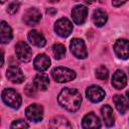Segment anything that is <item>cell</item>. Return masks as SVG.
Returning a JSON list of instances; mask_svg holds the SVG:
<instances>
[{"label":"cell","instance_id":"6da1fadb","mask_svg":"<svg viewBox=\"0 0 129 129\" xmlns=\"http://www.w3.org/2000/svg\"><path fill=\"white\" fill-rule=\"evenodd\" d=\"M57 101L59 105L70 112H76L79 110L82 104L81 93L76 89L64 88L58 94Z\"/></svg>","mask_w":129,"mask_h":129},{"label":"cell","instance_id":"7a4b0ae2","mask_svg":"<svg viewBox=\"0 0 129 129\" xmlns=\"http://www.w3.org/2000/svg\"><path fill=\"white\" fill-rule=\"evenodd\" d=\"M51 76L53 80L57 83H67V82L73 81L76 78V73L69 68L58 67L52 70Z\"/></svg>","mask_w":129,"mask_h":129},{"label":"cell","instance_id":"3957f363","mask_svg":"<svg viewBox=\"0 0 129 129\" xmlns=\"http://www.w3.org/2000/svg\"><path fill=\"white\" fill-rule=\"evenodd\" d=\"M2 100L3 102L13 108V109H18L22 103V99L20 95L13 89H5L2 92Z\"/></svg>","mask_w":129,"mask_h":129},{"label":"cell","instance_id":"277c9868","mask_svg":"<svg viewBox=\"0 0 129 129\" xmlns=\"http://www.w3.org/2000/svg\"><path fill=\"white\" fill-rule=\"evenodd\" d=\"M70 48H71L72 53L78 58H82L83 59V58H86L87 55H88L86 44H85L84 40L81 39V38L72 39L71 44H70Z\"/></svg>","mask_w":129,"mask_h":129},{"label":"cell","instance_id":"5b68a950","mask_svg":"<svg viewBox=\"0 0 129 129\" xmlns=\"http://www.w3.org/2000/svg\"><path fill=\"white\" fill-rule=\"evenodd\" d=\"M15 53L18 59L23 62H28L29 60H31L32 50L30 46L24 41L17 42V44L15 45Z\"/></svg>","mask_w":129,"mask_h":129},{"label":"cell","instance_id":"8992f818","mask_svg":"<svg viewBox=\"0 0 129 129\" xmlns=\"http://www.w3.org/2000/svg\"><path fill=\"white\" fill-rule=\"evenodd\" d=\"M54 31L60 37H67L73 31V24L68 18H59L54 24Z\"/></svg>","mask_w":129,"mask_h":129},{"label":"cell","instance_id":"52a82bcc","mask_svg":"<svg viewBox=\"0 0 129 129\" xmlns=\"http://www.w3.org/2000/svg\"><path fill=\"white\" fill-rule=\"evenodd\" d=\"M25 115L27 119L33 122H39L43 117V108L38 104L29 105L25 110Z\"/></svg>","mask_w":129,"mask_h":129},{"label":"cell","instance_id":"ba28073f","mask_svg":"<svg viewBox=\"0 0 129 129\" xmlns=\"http://www.w3.org/2000/svg\"><path fill=\"white\" fill-rule=\"evenodd\" d=\"M114 51L116 55L122 59L129 58V41L124 38L117 39L114 43Z\"/></svg>","mask_w":129,"mask_h":129},{"label":"cell","instance_id":"9c48e42d","mask_svg":"<svg viewBox=\"0 0 129 129\" xmlns=\"http://www.w3.org/2000/svg\"><path fill=\"white\" fill-rule=\"evenodd\" d=\"M86 96L91 102L98 103V102H101L105 98V91L101 87L93 85L87 89Z\"/></svg>","mask_w":129,"mask_h":129},{"label":"cell","instance_id":"30bf717a","mask_svg":"<svg viewBox=\"0 0 129 129\" xmlns=\"http://www.w3.org/2000/svg\"><path fill=\"white\" fill-rule=\"evenodd\" d=\"M41 19V13L36 8H29L23 14V21L29 26L36 25Z\"/></svg>","mask_w":129,"mask_h":129},{"label":"cell","instance_id":"8fae6325","mask_svg":"<svg viewBox=\"0 0 129 129\" xmlns=\"http://www.w3.org/2000/svg\"><path fill=\"white\" fill-rule=\"evenodd\" d=\"M88 15V8L84 5H77L72 9V17L76 24H83Z\"/></svg>","mask_w":129,"mask_h":129},{"label":"cell","instance_id":"7c38bea8","mask_svg":"<svg viewBox=\"0 0 129 129\" xmlns=\"http://www.w3.org/2000/svg\"><path fill=\"white\" fill-rule=\"evenodd\" d=\"M6 77L9 81H11L14 84H20L24 81V75L17 66H10L7 69Z\"/></svg>","mask_w":129,"mask_h":129},{"label":"cell","instance_id":"4fadbf2b","mask_svg":"<svg viewBox=\"0 0 129 129\" xmlns=\"http://www.w3.org/2000/svg\"><path fill=\"white\" fill-rule=\"evenodd\" d=\"M82 126L86 129H90V128H100L101 127V121L99 119V117L94 114L93 112L85 115V117L83 118L82 121Z\"/></svg>","mask_w":129,"mask_h":129},{"label":"cell","instance_id":"5bb4252c","mask_svg":"<svg viewBox=\"0 0 129 129\" xmlns=\"http://www.w3.org/2000/svg\"><path fill=\"white\" fill-rule=\"evenodd\" d=\"M33 66H34L35 70H37L39 72H44V71H46L49 68V66H50V59L44 53L37 54L35 56L34 60H33Z\"/></svg>","mask_w":129,"mask_h":129},{"label":"cell","instance_id":"9a60e30c","mask_svg":"<svg viewBox=\"0 0 129 129\" xmlns=\"http://www.w3.org/2000/svg\"><path fill=\"white\" fill-rule=\"evenodd\" d=\"M27 37H28L29 42L32 45H35V46H38V47H42L46 43V40H45L43 34L40 33L37 30H30L28 32Z\"/></svg>","mask_w":129,"mask_h":129},{"label":"cell","instance_id":"2e32d148","mask_svg":"<svg viewBox=\"0 0 129 129\" xmlns=\"http://www.w3.org/2000/svg\"><path fill=\"white\" fill-rule=\"evenodd\" d=\"M127 84V79H126V76L125 74L121 71V70H117L113 77H112V85L115 89L117 90H121L123 88H125Z\"/></svg>","mask_w":129,"mask_h":129},{"label":"cell","instance_id":"e0dca14e","mask_svg":"<svg viewBox=\"0 0 129 129\" xmlns=\"http://www.w3.org/2000/svg\"><path fill=\"white\" fill-rule=\"evenodd\" d=\"M12 29L11 27L5 22L1 21L0 23V40L2 43H8L12 39Z\"/></svg>","mask_w":129,"mask_h":129},{"label":"cell","instance_id":"ac0fdd59","mask_svg":"<svg viewBox=\"0 0 129 129\" xmlns=\"http://www.w3.org/2000/svg\"><path fill=\"white\" fill-rule=\"evenodd\" d=\"M101 113H102V116H103V119H104V122H105L106 126H108V127L113 126L114 122H115L113 109L109 105H104L101 109Z\"/></svg>","mask_w":129,"mask_h":129},{"label":"cell","instance_id":"d6986e66","mask_svg":"<svg viewBox=\"0 0 129 129\" xmlns=\"http://www.w3.org/2000/svg\"><path fill=\"white\" fill-rule=\"evenodd\" d=\"M33 85L37 90L45 91L49 85V79L44 74H37L33 79Z\"/></svg>","mask_w":129,"mask_h":129},{"label":"cell","instance_id":"ffe728a7","mask_svg":"<svg viewBox=\"0 0 129 129\" xmlns=\"http://www.w3.org/2000/svg\"><path fill=\"white\" fill-rule=\"evenodd\" d=\"M49 126L51 128H54V129H66V128L72 127L70 122L68 121V119L62 117V116L53 117L49 122Z\"/></svg>","mask_w":129,"mask_h":129},{"label":"cell","instance_id":"44dd1931","mask_svg":"<svg viewBox=\"0 0 129 129\" xmlns=\"http://www.w3.org/2000/svg\"><path fill=\"white\" fill-rule=\"evenodd\" d=\"M113 101L115 104L116 109L121 113L124 114L128 111L129 109V103L127 102V100L125 99V97H123L122 95H116L113 97Z\"/></svg>","mask_w":129,"mask_h":129},{"label":"cell","instance_id":"7402d4cb","mask_svg":"<svg viewBox=\"0 0 129 129\" xmlns=\"http://www.w3.org/2000/svg\"><path fill=\"white\" fill-rule=\"evenodd\" d=\"M107 19H108V15L104 10L97 9V10L94 11V13H93V22L96 26H98V27L103 26L107 22Z\"/></svg>","mask_w":129,"mask_h":129},{"label":"cell","instance_id":"603a6c76","mask_svg":"<svg viewBox=\"0 0 129 129\" xmlns=\"http://www.w3.org/2000/svg\"><path fill=\"white\" fill-rule=\"evenodd\" d=\"M52 52L55 59H61L66 54V47L60 43H56L52 46Z\"/></svg>","mask_w":129,"mask_h":129},{"label":"cell","instance_id":"cb8c5ba5","mask_svg":"<svg viewBox=\"0 0 129 129\" xmlns=\"http://www.w3.org/2000/svg\"><path fill=\"white\" fill-rule=\"evenodd\" d=\"M96 77H97V79H99L101 81H106L109 77V72H108L107 68L104 66H100L99 68H97L96 69Z\"/></svg>","mask_w":129,"mask_h":129},{"label":"cell","instance_id":"d4e9b609","mask_svg":"<svg viewBox=\"0 0 129 129\" xmlns=\"http://www.w3.org/2000/svg\"><path fill=\"white\" fill-rule=\"evenodd\" d=\"M19 6H20V4H19L18 1H13V2H11V3L8 5V7H7V12H8V14H10V15L15 14V13L18 11Z\"/></svg>","mask_w":129,"mask_h":129},{"label":"cell","instance_id":"484cf974","mask_svg":"<svg viewBox=\"0 0 129 129\" xmlns=\"http://www.w3.org/2000/svg\"><path fill=\"white\" fill-rule=\"evenodd\" d=\"M10 127H11V128H28L29 125H28L24 120L19 119V120H15V121H13V123L11 124Z\"/></svg>","mask_w":129,"mask_h":129},{"label":"cell","instance_id":"4316f807","mask_svg":"<svg viewBox=\"0 0 129 129\" xmlns=\"http://www.w3.org/2000/svg\"><path fill=\"white\" fill-rule=\"evenodd\" d=\"M24 91H25V94L28 97H33L36 94V87L34 85H27L25 87V90Z\"/></svg>","mask_w":129,"mask_h":129},{"label":"cell","instance_id":"83f0119b","mask_svg":"<svg viewBox=\"0 0 129 129\" xmlns=\"http://www.w3.org/2000/svg\"><path fill=\"white\" fill-rule=\"evenodd\" d=\"M126 2H127V0H112V4L115 7H119V6L123 5Z\"/></svg>","mask_w":129,"mask_h":129},{"label":"cell","instance_id":"f1b7e54d","mask_svg":"<svg viewBox=\"0 0 129 129\" xmlns=\"http://www.w3.org/2000/svg\"><path fill=\"white\" fill-rule=\"evenodd\" d=\"M46 12H47V14H50V15L52 16L53 14H55V13H56V10H55V9H53V8H49V9H47V11H46Z\"/></svg>","mask_w":129,"mask_h":129},{"label":"cell","instance_id":"f546056e","mask_svg":"<svg viewBox=\"0 0 129 129\" xmlns=\"http://www.w3.org/2000/svg\"><path fill=\"white\" fill-rule=\"evenodd\" d=\"M87 3H93L94 2V0H85Z\"/></svg>","mask_w":129,"mask_h":129},{"label":"cell","instance_id":"4dcf8cb0","mask_svg":"<svg viewBox=\"0 0 129 129\" xmlns=\"http://www.w3.org/2000/svg\"><path fill=\"white\" fill-rule=\"evenodd\" d=\"M126 96H127V100H128V102H129V91L126 93Z\"/></svg>","mask_w":129,"mask_h":129},{"label":"cell","instance_id":"1f68e13d","mask_svg":"<svg viewBox=\"0 0 129 129\" xmlns=\"http://www.w3.org/2000/svg\"><path fill=\"white\" fill-rule=\"evenodd\" d=\"M49 2H56V1H58V0H48Z\"/></svg>","mask_w":129,"mask_h":129},{"label":"cell","instance_id":"d6a6232c","mask_svg":"<svg viewBox=\"0 0 129 129\" xmlns=\"http://www.w3.org/2000/svg\"><path fill=\"white\" fill-rule=\"evenodd\" d=\"M5 1H6V0H1V3H4Z\"/></svg>","mask_w":129,"mask_h":129}]
</instances>
